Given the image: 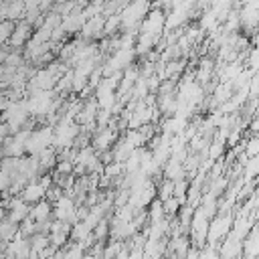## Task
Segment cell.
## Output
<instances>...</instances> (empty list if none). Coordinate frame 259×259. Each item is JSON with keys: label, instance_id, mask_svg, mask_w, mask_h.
I'll list each match as a JSON object with an SVG mask.
<instances>
[{"label": "cell", "instance_id": "6da1fadb", "mask_svg": "<svg viewBox=\"0 0 259 259\" xmlns=\"http://www.w3.org/2000/svg\"><path fill=\"white\" fill-rule=\"evenodd\" d=\"M28 105H26V99H16L12 101L6 111L2 113V121L8 125V132L10 134H16L18 130L24 127V123L28 121Z\"/></svg>", "mask_w": 259, "mask_h": 259}, {"label": "cell", "instance_id": "7a4b0ae2", "mask_svg": "<svg viewBox=\"0 0 259 259\" xmlns=\"http://www.w3.org/2000/svg\"><path fill=\"white\" fill-rule=\"evenodd\" d=\"M148 12H150V0H132L123 6V10L119 14V24L123 28H132L142 18H146Z\"/></svg>", "mask_w": 259, "mask_h": 259}, {"label": "cell", "instance_id": "3957f363", "mask_svg": "<svg viewBox=\"0 0 259 259\" xmlns=\"http://www.w3.org/2000/svg\"><path fill=\"white\" fill-rule=\"evenodd\" d=\"M53 136H55V130L53 127H38V130H32L28 140H26V152L30 156H36L40 154L42 150H47L49 146H53Z\"/></svg>", "mask_w": 259, "mask_h": 259}, {"label": "cell", "instance_id": "277c9868", "mask_svg": "<svg viewBox=\"0 0 259 259\" xmlns=\"http://www.w3.org/2000/svg\"><path fill=\"white\" fill-rule=\"evenodd\" d=\"M53 186V180L49 178V176H42L40 180L36 178V180H32V182H28L22 190H20V198L26 202V204H34V202H38V200H42L45 198V194H47V190Z\"/></svg>", "mask_w": 259, "mask_h": 259}, {"label": "cell", "instance_id": "5b68a950", "mask_svg": "<svg viewBox=\"0 0 259 259\" xmlns=\"http://www.w3.org/2000/svg\"><path fill=\"white\" fill-rule=\"evenodd\" d=\"M53 214L57 221H63L67 225H75L77 219V202L71 196H61L57 202H53Z\"/></svg>", "mask_w": 259, "mask_h": 259}, {"label": "cell", "instance_id": "8992f818", "mask_svg": "<svg viewBox=\"0 0 259 259\" xmlns=\"http://www.w3.org/2000/svg\"><path fill=\"white\" fill-rule=\"evenodd\" d=\"M30 253H32L30 241L26 237H22L20 233L12 241H8V245H6V257H12V259H28Z\"/></svg>", "mask_w": 259, "mask_h": 259}, {"label": "cell", "instance_id": "52a82bcc", "mask_svg": "<svg viewBox=\"0 0 259 259\" xmlns=\"http://www.w3.org/2000/svg\"><path fill=\"white\" fill-rule=\"evenodd\" d=\"M30 36H32V24L26 22V20H20V22H16L14 32H12L10 40H8V45L14 47V49H20V47H24L30 40Z\"/></svg>", "mask_w": 259, "mask_h": 259}, {"label": "cell", "instance_id": "ba28073f", "mask_svg": "<svg viewBox=\"0 0 259 259\" xmlns=\"http://www.w3.org/2000/svg\"><path fill=\"white\" fill-rule=\"evenodd\" d=\"M241 253H243V237H239L237 233H231L221 247V257L223 259H235Z\"/></svg>", "mask_w": 259, "mask_h": 259}, {"label": "cell", "instance_id": "9c48e42d", "mask_svg": "<svg viewBox=\"0 0 259 259\" xmlns=\"http://www.w3.org/2000/svg\"><path fill=\"white\" fill-rule=\"evenodd\" d=\"M229 229H231V219L229 217H217L210 225H208V231H206V239L208 241H217V239H223V237H227V233H229Z\"/></svg>", "mask_w": 259, "mask_h": 259}, {"label": "cell", "instance_id": "30bf717a", "mask_svg": "<svg viewBox=\"0 0 259 259\" xmlns=\"http://www.w3.org/2000/svg\"><path fill=\"white\" fill-rule=\"evenodd\" d=\"M51 214H53V204L49 202V200H38V202H34L32 204V208H30V212H28V217L36 223V225H42V223H49V219H51Z\"/></svg>", "mask_w": 259, "mask_h": 259}, {"label": "cell", "instance_id": "8fae6325", "mask_svg": "<svg viewBox=\"0 0 259 259\" xmlns=\"http://www.w3.org/2000/svg\"><path fill=\"white\" fill-rule=\"evenodd\" d=\"M103 26H105L103 16H93V18L85 20V24L81 26V34H83V36H87V38H91V36H95V34L103 32Z\"/></svg>", "mask_w": 259, "mask_h": 259}, {"label": "cell", "instance_id": "7c38bea8", "mask_svg": "<svg viewBox=\"0 0 259 259\" xmlns=\"http://www.w3.org/2000/svg\"><path fill=\"white\" fill-rule=\"evenodd\" d=\"M115 140V130L111 127H101L97 130V136H95V148L101 152V150H107Z\"/></svg>", "mask_w": 259, "mask_h": 259}, {"label": "cell", "instance_id": "4fadbf2b", "mask_svg": "<svg viewBox=\"0 0 259 259\" xmlns=\"http://www.w3.org/2000/svg\"><path fill=\"white\" fill-rule=\"evenodd\" d=\"M34 158L38 160V166H40V168H53V166H57V162H59L57 150H55L53 146H49L47 150H42V152L36 154Z\"/></svg>", "mask_w": 259, "mask_h": 259}, {"label": "cell", "instance_id": "5bb4252c", "mask_svg": "<svg viewBox=\"0 0 259 259\" xmlns=\"http://www.w3.org/2000/svg\"><path fill=\"white\" fill-rule=\"evenodd\" d=\"M16 235H18V225L8 217H4L0 221V241H12Z\"/></svg>", "mask_w": 259, "mask_h": 259}, {"label": "cell", "instance_id": "9a60e30c", "mask_svg": "<svg viewBox=\"0 0 259 259\" xmlns=\"http://www.w3.org/2000/svg\"><path fill=\"white\" fill-rule=\"evenodd\" d=\"M14 26H16L14 20H0V45L10 40V36L14 32Z\"/></svg>", "mask_w": 259, "mask_h": 259}, {"label": "cell", "instance_id": "2e32d148", "mask_svg": "<svg viewBox=\"0 0 259 259\" xmlns=\"http://www.w3.org/2000/svg\"><path fill=\"white\" fill-rule=\"evenodd\" d=\"M247 154H249V156H259V138L249 140V144H247Z\"/></svg>", "mask_w": 259, "mask_h": 259}, {"label": "cell", "instance_id": "e0dca14e", "mask_svg": "<svg viewBox=\"0 0 259 259\" xmlns=\"http://www.w3.org/2000/svg\"><path fill=\"white\" fill-rule=\"evenodd\" d=\"M6 55H8V51H6V49H2V45H0V65L4 63V59H6Z\"/></svg>", "mask_w": 259, "mask_h": 259}, {"label": "cell", "instance_id": "ac0fdd59", "mask_svg": "<svg viewBox=\"0 0 259 259\" xmlns=\"http://www.w3.org/2000/svg\"><path fill=\"white\" fill-rule=\"evenodd\" d=\"M103 2H109V0H93V4H103Z\"/></svg>", "mask_w": 259, "mask_h": 259}, {"label": "cell", "instance_id": "d6986e66", "mask_svg": "<svg viewBox=\"0 0 259 259\" xmlns=\"http://www.w3.org/2000/svg\"><path fill=\"white\" fill-rule=\"evenodd\" d=\"M4 158V150H2V144H0V160Z\"/></svg>", "mask_w": 259, "mask_h": 259}, {"label": "cell", "instance_id": "ffe728a7", "mask_svg": "<svg viewBox=\"0 0 259 259\" xmlns=\"http://www.w3.org/2000/svg\"><path fill=\"white\" fill-rule=\"evenodd\" d=\"M257 162H259V158H257ZM255 172H259V164H257V166H255Z\"/></svg>", "mask_w": 259, "mask_h": 259}, {"label": "cell", "instance_id": "44dd1931", "mask_svg": "<svg viewBox=\"0 0 259 259\" xmlns=\"http://www.w3.org/2000/svg\"><path fill=\"white\" fill-rule=\"evenodd\" d=\"M245 259H259V255H255V257H245Z\"/></svg>", "mask_w": 259, "mask_h": 259}]
</instances>
